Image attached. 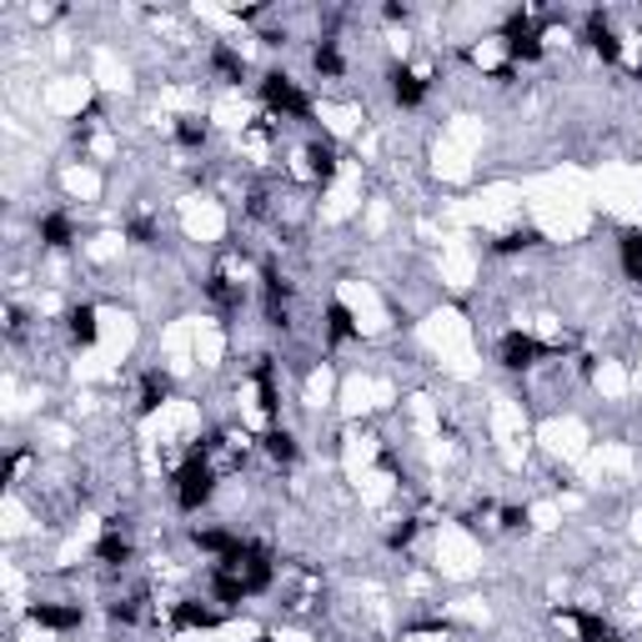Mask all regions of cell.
Returning a JSON list of instances; mask_svg holds the SVG:
<instances>
[{
	"instance_id": "obj_1",
	"label": "cell",
	"mask_w": 642,
	"mask_h": 642,
	"mask_svg": "<svg viewBox=\"0 0 642 642\" xmlns=\"http://www.w3.org/2000/svg\"><path fill=\"white\" fill-rule=\"evenodd\" d=\"M216 482H221V472L211 467L206 447H202V442H191L186 457H181V467L171 472V502H176V512L196 517L202 507H211V502H216Z\"/></svg>"
},
{
	"instance_id": "obj_2",
	"label": "cell",
	"mask_w": 642,
	"mask_h": 642,
	"mask_svg": "<svg viewBox=\"0 0 642 642\" xmlns=\"http://www.w3.org/2000/svg\"><path fill=\"white\" fill-rule=\"evenodd\" d=\"M256 101H262V111L276 121H301V126H311V116H317V101H311L297 76L282 71V66H272V71L256 81Z\"/></svg>"
},
{
	"instance_id": "obj_3",
	"label": "cell",
	"mask_w": 642,
	"mask_h": 642,
	"mask_svg": "<svg viewBox=\"0 0 642 642\" xmlns=\"http://www.w3.org/2000/svg\"><path fill=\"white\" fill-rule=\"evenodd\" d=\"M552 357H562V346L558 342H537L532 332H507L497 342L502 371H532V367H542V362H552Z\"/></svg>"
},
{
	"instance_id": "obj_4",
	"label": "cell",
	"mask_w": 642,
	"mask_h": 642,
	"mask_svg": "<svg viewBox=\"0 0 642 642\" xmlns=\"http://www.w3.org/2000/svg\"><path fill=\"white\" fill-rule=\"evenodd\" d=\"M227 622L231 612L221 603H211V597H181V603H171V632H216Z\"/></svg>"
},
{
	"instance_id": "obj_5",
	"label": "cell",
	"mask_w": 642,
	"mask_h": 642,
	"mask_svg": "<svg viewBox=\"0 0 642 642\" xmlns=\"http://www.w3.org/2000/svg\"><path fill=\"white\" fill-rule=\"evenodd\" d=\"M387 95H392L397 111H422L432 95V81L416 66H406V60H392L387 66Z\"/></svg>"
},
{
	"instance_id": "obj_6",
	"label": "cell",
	"mask_w": 642,
	"mask_h": 642,
	"mask_svg": "<svg viewBox=\"0 0 642 642\" xmlns=\"http://www.w3.org/2000/svg\"><path fill=\"white\" fill-rule=\"evenodd\" d=\"M36 241H41V251H71L81 241V221L66 206H50V211L36 216Z\"/></svg>"
},
{
	"instance_id": "obj_7",
	"label": "cell",
	"mask_w": 642,
	"mask_h": 642,
	"mask_svg": "<svg viewBox=\"0 0 642 642\" xmlns=\"http://www.w3.org/2000/svg\"><path fill=\"white\" fill-rule=\"evenodd\" d=\"M91 558H95V568H101V572H131V562H136V537L126 532V527H106V532L95 537Z\"/></svg>"
},
{
	"instance_id": "obj_8",
	"label": "cell",
	"mask_w": 642,
	"mask_h": 642,
	"mask_svg": "<svg viewBox=\"0 0 642 642\" xmlns=\"http://www.w3.org/2000/svg\"><path fill=\"white\" fill-rule=\"evenodd\" d=\"M321 342H326V352L362 342V321H357V311L346 307L342 297H332V301H326V311H321Z\"/></svg>"
},
{
	"instance_id": "obj_9",
	"label": "cell",
	"mask_w": 642,
	"mask_h": 642,
	"mask_svg": "<svg viewBox=\"0 0 642 642\" xmlns=\"http://www.w3.org/2000/svg\"><path fill=\"white\" fill-rule=\"evenodd\" d=\"M25 618L36 622V628H46V632H81L85 628V607L81 603H31L25 607Z\"/></svg>"
},
{
	"instance_id": "obj_10",
	"label": "cell",
	"mask_w": 642,
	"mask_h": 642,
	"mask_svg": "<svg viewBox=\"0 0 642 642\" xmlns=\"http://www.w3.org/2000/svg\"><path fill=\"white\" fill-rule=\"evenodd\" d=\"M583 41H587V50H593L603 66H618L622 60V41H618V31H612V15H603V11H593L583 21Z\"/></svg>"
},
{
	"instance_id": "obj_11",
	"label": "cell",
	"mask_w": 642,
	"mask_h": 642,
	"mask_svg": "<svg viewBox=\"0 0 642 642\" xmlns=\"http://www.w3.org/2000/svg\"><path fill=\"white\" fill-rule=\"evenodd\" d=\"M256 452L266 457L272 467H297V457H301V442H297V432L291 427H282V422H272V427L256 437Z\"/></svg>"
},
{
	"instance_id": "obj_12",
	"label": "cell",
	"mask_w": 642,
	"mask_h": 642,
	"mask_svg": "<svg viewBox=\"0 0 642 642\" xmlns=\"http://www.w3.org/2000/svg\"><path fill=\"white\" fill-rule=\"evenodd\" d=\"M346 50H342V41L336 36H321L317 46H311V76L317 81H326V85H336V81H346Z\"/></svg>"
},
{
	"instance_id": "obj_13",
	"label": "cell",
	"mask_w": 642,
	"mask_h": 642,
	"mask_svg": "<svg viewBox=\"0 0 642 642\" xmlns=\"http://www.w3.org/2000/svg\"><path fill=\"white\" fill-rule=\"evenodd\" d=\"M206 71H211L221 85H241L247 81V56H241L231 41H211V50H206Z\"/></svg>"
},
{
	"instance_id": "obj_14",
	"label": "cell",
	"mask_w": 642,
	"mask_h": 642,
	"mask_svg": "<svg viewBox=\"0 0 642 642\" xmlns=\"http://www.w3.org/2000/svg\"><path fill=\"white\" fill-rule=\"evenodd\" d=\"M66 336H71V346L91 352V346L101 342V311H95L91 301H76V307H66Z\"/></svg>"
},
{
	"instance_id": "obj_15",
	"label": "cell",
	"mask_w": 642,
	"mask_h": 642,
	"mask_svg": "<svg viewBox=\"0 0 642 642\" xmlns=\"http://www.w3.org/2000/svg\"><path fill=\"white\" fill-rule=\"evenodd\" d=\"M171 141H176L181 151H206V146H211V121L186 111V116L171 121Z\"/></svg>"
},
{
	"instance_id": "obj_16",
	"label": "cell",
	"mask_w": 642,
	"mask_h": 642,
	"mask_svg": "<svg viewBox=\"0 0 642 642\" xmlns=\"http://www.w3.org/2000/svg\"><path fill=\"white\" fill-rule=\"evenodd\" d=\"M167 402H171V377H167V371H161V367L141 371V397H136V412H141V416H156Z\"/></svg>"
},
{
	"instance_id": "obj_17",
	"label": "cell",
	"mask_w": 642,
	"mask_h": 642,
	"mask_svg": "<svg viewBox=\"0 0 642 642\" xmlns=\"http://www.w3.org/2000/svg\"><path fill=\"white\" fill-rule=\"evenodd\" d=\"M537 231L532 227H512V231H502V237H492V256H517V251H532L537 247Z\"/></svg>"
},
{
	"instance_id": "obj_18",
	"label": "cell",
	"mask_w": 642,
	"mask_h": 642,
	"mask_svg": "<svg viewBox=\"0 0 642 642\" xmlns=\"http://www.w3.org/2000/svg\"><path fill=\"white\" fill-rule=\"evenodd\" d=\"M618 262L632 282H642V231H622L618 237Z\"/></svg>"
},
{
	"instance_id": "obj_19",
	"label": "cell",
	"mask_w": 642,
	"mask_h": 642,
	"mask_svg": "<svg viewBox=\"0 0 642 642\" xmlns=\"http://www.w3.org/2000/svg\"><path fill=\"white\" fill-rule=\"evenodd\" d=\"M126 241H131V247H156V241H161V221H156V216H131V221H126Z\"/></svg>"
},
{
	"instance_id": "obj_20",
	"label": "cell",
	"mask_w": 642,
	"mask_h": 642,
	"mask_svg": "<svg viewBox=\"0 0 642 642\" xmlns=\"http://www.w3.org/2000/svg\"><path fill=\"white\" fill-rule=\"evenodd\" d=\"M497 517H502V532H523L527 527V507H502Z\"/></svg>"
},
{
	"instance_id": "obj_21",
	"label": "cell",
	"mask_w": 642,
	"mask_h": 642,
	"mask_svg": "<svg viewBox=\"0 0 642 642\" xmlns=\"http://www.w3.org/2000/svg\"><path fill=\"white\" fill-rule=\"evenodd\" d=\"M381 21H392V25H406V21H412V5H387V11H381Z\"/></svg>"
}]
</instances>
